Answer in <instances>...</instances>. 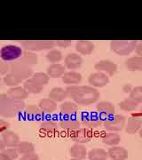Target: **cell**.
Listing matches in <instances>:
<instances>
[{"label": "cell", "mask_w": 142, "mask_h": 160, "mask_svg": "<svg viewBox=\"0 0 142 160\" xmlns=\"http://www.w3.org/2000/svg\"><path fill=\"white\" fill-rule=\"evenodd\" d=\"M68 97L80 106H89L99 101L100 92L91 86H68L66 88Z\"/></svg>", "instance_id": "6da1fadb"}, {"label": "cell", "mask_w": 142, "mask_h": 160, "mask_svg": "<svg viewBox=\"0 0 142 160\" xmlns=\"http://www.w3.org/2000/svg\"><path fill=\"white\" fill-rule=\"evenodd\" d=\"M24 102L14 101L6 95L0 103V116L3 118H14L25 109Z\"/></svg>", "instance_id": "7a4b0ae2"}, {"label": "cell", "mask_w": 142, "mask_h": 160, "mask_svg": "<svg viewBox=\"0 0 142 160\" xmlns=\"http://www.w3.org/2000/svg\"><path fill=\"white\" fill-rule=\"evenodd\" d=\"M137 44L135 40H113L110 42V49L119 56H128L135 50Z\"/></svg>", "instance_id": "3957f363"}, {"label": "cell", "mask_w": 142, "mask_h": 160, "mask_svg": "<svg viewBox=\"0 0 142 160\" xmlns=\"http://www.w3.org/2000/svg\"><path fill=\"white\" fill-rule=\"evenodd\" d=\"M25 51L38 52L51 50L55 46V41L52 40H22L20 42Z\"/></svg>", "instance_id": "277c9868"}, {"label": "cell", "mask_w": 142, "mask_h": 160, "mask_svg": "<svg viewBox=\"0 0 142 160\" xmlns=\"http://www.w3.org/2000/svg\"><path fill=\"white\" fill-rule=\"evenodd\" d=\"M23 54V50L22 47L16 45H7L4 46L0 49V58L4 62H13L16 60L22 58Z\"/></svg>", "instance_id": "5b68a950"}, {"label": "cell", "mask_w": 142, "mask_h": 160, "mask_svg": "<svg viewBox=\"0 0 142 160\" xmlns=\"http://www.w3.org/2000/svg\"><path fill=\"white\" fill-rule=\"evenodd\" d=\"M126 118L123 115H114L113 117L103 121V126L108 132H119L125 127Z\"/></svg>", "instance_id": "8992f818"}, {"label": "cell", "mask_w": 142, "mask_h": 160, "mask_svg": "<svg viewBox=\"0 0 142 160\" xmlns=\"http://www.w3.org/2000/svg\"><path fill=\"white\" fill-rule=\"evenodd\" d=\"M10 72L18 76L23 81L30 78L34 74L33 69L22 62H13L10 63Z\"/></svg>", "instance_id": "52a82bcc"}, {"label": "cell", "mask_w": 142, "mask_h": 160, "mask_svg": "<svg viewBox=\"0 0 142 160\" xmlns=\"http://www.w3.org/2000/svg\"><path fill=\"white\" fill-rule=\"evenodd\" d=\"M103 118L100 115L95 112H86L82 117V122L81 124L85 126V128H96L101 126L103 124Z\"/></svg>", "instance_id": "ba28073f"}, {"label": "cell", "mask_w": 142, "mask_h": 160, "mask_svg": "<svg viewBox=\"0 0 142 160\" xmlns=\"http://www.w3.org/2000/svg\"><path fill=\"white\" fill-rule=\"evenodd\" d=\"M94 69H96L98 72H101V73L108 75V77H111L117 72L118 67L115 63L109 60H101L95 63Z\"/></svg>", "instance_id": "9c48e42d"}, {"label": "cell", "mask_w": 142, "mask_h": 160, "mask_svg": "<svg viewBox=\"0 0 142 160\" xmlns=\"http://www.w3.org/2000/svg\"><path fill=\"white\" fill-rule=\"evenodd\" d=\"M96 112L102 118L103 120L108 119L115 115V108L111 102L107 101H101L97 103Z\"/></svg>", "instance_id": "30bf717a"}, {"label": "cell", "mask_w": 142, "mask_h": 160, "mask_svg": "<svg viewBox=\"0 0 142 160\" xmlns=\"http://www.w3.org/2000/svg\"><path fill=\"white\" fill-rule=\"evenodd\" d=\"M82 65H83V58L78 53L76 52L68 53L64 58V66L68 70L76 71V69H80Z\"/></svg>", "instance_id": "8fae6325"}, {"label": "cell", "mask_w": 142, "mask_h": 160, "mask_svg": "<svg viewBox=\"0 0 142 160\" xmlns=\"http://www.w3.org/2000/svg\"><path fill=\"white\" fill-rule=\"evenodd\" d=\"M89 86H92L94 88H100L104 87L109 83V77L108 75L101 73V72H94L91 73L88 78Z\"/></svg>", "instance_id": "7c38bea8"}, {"label": "cell", "mask_w": 142, "mask_h": 160, "mask_svg": "<svg viewBox=\"0 0 142 160\" xmlns=\"http://www.w3.org/2000/svg\"><path fill=\"white\" fill-rule=\"evenodd\" d=\"M59 124L52 119H46L41 122L39 126V132L45 136H52L59 130Z\"/></svg>", "instance_id": "4fadbf2b"}, {"label": "cell", "mask_w": 142, "mask_h": 160, "mask_svg": "<svg viewBox=\"0 0 142 160\" xmlns=\"http://www.w3.org/2000/svg\"><path fill=\"white\" fill-rule=\"evenodd\" d=\"M91 137H92L91 132L85 127L75 130L71 135L72 140L75 142L78 143V144H85V143L89 142L91 141Z\"/></svg>", "instance_id": "5bb4252c"}, {"label": "cell", "mask_w": 142, "mask_h": 160, "mask_svg": "<svg viewBox=\"0 0 142 160\" xmlns=\"http://www.w3.org/2000/svg\"><path fill=\"white\" fill-rule=\"evenodd\" d=\"M59 126L67 131H75L80 128L81 122L76 116L75 117H61L59 122Z\"/></svg>", "instance_id": "9a60e30c"}, {"label": "cell", "mask_w": 142, "mask_h": 160, "mask_svg": "<svg viewBox=\"0 0 142 160\" xmlns=\"http://www.w3.org/2000/svg\"><path fill=\"white\" fill-rule=\"evenodd\" d=\"M78 111V105L71 101H65L60 106V114L61 117H75Z\"/></svg>", "instance_id": "2e32d148"}, {"label": "cell", "mask_w": 142, "mask_h": 160, "mask_svg": "<svg viewBox=\"0 0 142 160\" xmlns=\"http://www.w3.org/2000/svg\"><path fill=\"white\" fill-rule=\"evenodd\" d=\"M63 84L67 86H78L82 82V75L79 72L75 70H68L66 71L61 78Z\"/></svg>", "instance_id": "e0dca14e"}, {"label": "cell", "mask_w": 142, "mask_h": 160, "mask_svg": "<svg viewBox=\"0 0 142 160\" xmlns=\"http://www.w3.org/2000/svg\"><path fill=\"white\" fill-rule=\"evenodd\" d=\"M2 140L6 148H17L19 143L21 142L20 137L17 133L9 130L2 132Z\"/></svg>", "instance_id": "ac0fdd59"}, {"label": "cell", "mask_w": 142, "mask_h": 160, "mask_svg": "<svg viewBox=\"0 0 142 160\" xmlns=\"http://www.w3.org/2000/svg\"><path fill=\"white\" fill-rule=\"evenodd\" d=\"M76 51L80 55H90L94 51V44L89 40H79L75 45Z\"/></svg>", "instance_id": "d6986e66"}, {"label": "cell", "mask_w": 142, "mask_h": 160, "mask_svg": "<svg viewBox=\"0 0 142 160\" xmlns=\"http://www.w3.org/2000/svg\"><path fill=\"white\" fill-rule=\"evenodd\" d=\"M108 158L112 160H126L128 158V150L122 146H112L108 150Z\"/></svg>", "instance_id": "ffe728a7"}, {"label": "cell", "mask_w": 142, "mask_h": 160, "mask_svg": "<svg viewBox=\"0 0 142 160\" xmlns=\"http://www.w3.org/2000/svg\"><path fill=\"white\" fill-rule=\"evenodd\" d=\"M28 92L24 89V87L22 86H16V87H12L8 91L6 95L9 98H11L14 101H20V102H24L27 98L28 97Z\"/></svg>", "instance_id": "44dd1931"}, {"label": "cell", "mask_w": 142, "mask_h": 160, "mask_svg": "<svg viewBox=\"0 0 142 160\" xmlns=\"http://www.w3.org/2000/svg\"><path fill=\"white\" fill-rule=\"evenodd\" d=\"M38 107L44 114H52L58 109V105L56 102L50 98H44L40 100Z\"/></svg>", "instance_id": "7402d4cb"}, {"label": "cell", "mask_w": 142, "mask_h": 160, "mask_svg": "<svg viewBox=\"0 0 142 160\" xmlns=\"http://www.w3.org/2000/svg\"><path fill=\"white\" fill-rule=\"evenodd\" d=\"M142 120L138 118L131 117L126 121L125 124V132L128 134H135L141 129Z\"/></svg>", "instance_id": "603a6c76"}, {"label": "cell", "mask_w": 142, "mask_h": 160, "mask_svg": "<svg viewBox=\"0 0 142 160\" xmlns=\"http://www.w3.org/2000/svg\"><path fill=\"white\" fill-rule=\"evenodd\" d=\"M87 149L83 144L76 143L69 149V156L71 158L78 160H84L87 157Z\"/></svg>", "instance_id": "cb8c5ba5"}, {"label": "cell", "mask_w": 142, "mask_h": 160, "mask_svg": "<svg viewBox=\"0 0 142 160\" xmlns=\"http://www.w3.org/2000/svg\"><path fill=\"white\" fill-rule=\"evenodd\" d=\"M66 71L67 70L64 65L61 63H55V64H51L47 68L46 74L49 76L50 78H62V76Z\"/></svg>", "instance_id": "d4e9b609"}, {"label": "cell", "mask_w": 142, "mask_h": 160, "mask_svg": "<svg viewBox=\"0 0 142 160\" xmlns=\"http://www.w3.org/2000/svg\"><path fill=\"white\" fill-rule=\"evenodd\" d=\"M125 68L129 71H142V57L131 56L125 60Z\"/></svg>", "instance_id": "484cf974"}, {"label": "cell", "mask_w": 142, "mask_h": 160, "mask_svg": "<svg viewBox=\"0 0 142 160\" xmlns=\"http://www.w3.org/2000/svg\"><path fill=\"white\" fill-rule=\"evenodd\" d=\"M48 96L54 102H65V100L68 98V93L66 92V89H64L61 86H57V87H53L51 91L49 92Z\"/></svg>", "instance_id": "4316f807"}, {"label": "cell", "mask_w": 142, "mask_h": 160, "mask_svg": "<svg viewBox=\"0 0 142 160\" xmlns=\"http://www.w3.org/2000/svg\"><path fill=\"white\" fill-rule=\"evenodd\" d=\"M101 141L104 144L108 146H117L121 142V136L117 132H104L101 136Z\"/></svg>", "instance_id": "83f0119b"}, {"label": "cell", "mask_w": 142, "mask_h": 160, "mask_svg": "<svg viewBox=\"0 0 142 160\" xmlns=\"http://www.w3.org/2000/svg\"><path fill=\"white\" fill-rule=\"evenodd\" d=\"M24 112L28 119L31 120L42 119L44 116V113L42 112L39 107L36 105H28L27 107H25Z\"/></svg>", "instance_id": "f1b7e54d"}, {"label": "cell", "mask_w": 142, "mask_h": 160, "mask_svg": "<svg viewBox=\"0 0 142 160\" xmlns=\"http://www.w3.org/2000/svg\"><path fill=\"white\" fill-rule=\"evenodd\" d=\"M88 159L89 160H108V151L103 149L96 148L91 149L88 153Z\"/></svg>", "instance_id": "f546056e"}, {"label": "cell", "mask_w": 142, "mask_h": 160, "mask_svg": "<svg viewBox=\"0 0 142 160\" xmlns=\"http://www.w3.org/2000/svg\"><path fill=\"white\" fill-rule=\"evenodd\" d=\"M118 106H119L121 110L126 111V112H131V111H133L138 108L139 103L129 96L128 98H125V100H123L122 102H120Z\"/></svg>", "instance_id": "4dcf8cb0"}, {"label": "cell", "mask_w": 142, "mask_h": 160, "mask_svg": "<svg viewBox=\"0 0 142 160\" xmlns=\"http://www.w3.org/2000/svg\"><path fill=\"white\" fill-rule=\"evenodd\" d=\"M22 62L28 65V66H34L38 63V56L34 52L25 51L23 52L22 56Z\"/></svg>", "instance_id": "1f68e13d"}, {"label": "cell", "mask_w": 142, "mask_h": 160, "mask_svg": "<svg viewBox=\"0 0 142 160\" xmlns=\"http://www.w3.org/2000/svg\"><path fill=\"white\" fill-rule=\"evenodd\" d=\"M23 87H24V89L26 91L28 92V93H33V94L39 93L44 89V87L38 86L31 78L25 80V82L23 83Z\"/></svg>", "instance_id": "d6a6232c"}, {"label": "cell", "mask_w": 142, "mask_h": 160, "mask_svg": "<svg viewBox=\"0 0 142 160\" xmlns=\"http://www.w3.org/2000/svg\"><path fill=\"white\" fill-rule=\"evenodd\" d=\"M3 83L6 86H9V87H16V86H20V84H22L23 82L22 79H21L18 76L14 75L13 73L9 72L8 74L4 76L3 78Z\"/></svg>", "instance_id": "836d02e7"}, {"label": "cell", "mask_w": 142, "mask_h": 160, "mask_svg": "<svg viewBox=\"0 0 142 160\" xmlns=\"http://www.w3.org/2000/svg\"><path fill=\"white\" fill-rule=\"evenodd\" d=\"M46 60L51 64L60 63L63 60V54L58 49H51L46 53Z\"/></svg>", "instance_id": "e575fe53"}, {"label": "cell", "mask_w": 142, "mask_h": 160, "mask_svg": "<svg viewBox=\"0 0 142 160\" xmlns=\"http://www.w3.org/2000/svg\"><path fill=\"white\" fill-rule=\"evenodd\" d=\"M16 149H17L19 154L22 155V156L35 152L34 144L30 142H21L19 143Z\"/></svg>", "instance_id": "d590c367"}, {"label": "cell", "mask_w": 142, "mask_h": 160, "mask_svg": "<svg viewBox=\"0 0 142 160\" xmlns=\"http://www.w3.org/2000/svg\"><path fill=\"white\" fill-rule=\"evenodd\" d=\"M31 78L34 80L38 86H42V87H45L46 85H48V83L50 81L49 76L45 72H36L31 77Z\"/></svg>", "instance_id": "8d00e7d4"}, {"label": "cell", "mask_w": 142, "mask_h": 160, "mask_svg": "<svg viewBox=\"0 0 142 160\" xmlns=\"http://www.w3.org/2000/svg\"><path fill=\"white\" fill-rule=\"evenodd\" d=\"M5 160H15L19 157V152L16 148H7L2 151Z\"/></svg>", "instance_id": "74e56055"}, {"label": "cell", "mask_w": 142, "mask_h": 160, "mask_svg": "<svg viewBox=\"0 0 142 160\" xmlns=\"http://www.w3.org/2000/svg\"><path fill=\"white\" fill-rule=\"evenodd\" d=\"M130 97L138 103H142V86L133 87L130 93Z\"/></svg>", "instance_id": "f35d334b"}, {"label": "cell", "mask_w": 142, "mask_h": 160, "mask_svg": "<svg viewBox=\"0 0 142 160\" xmlns=\"http://www.w3.org/2000/svg\"><path fill=\"white\" fill-rule=\"evenodd\" d=\"M10 72V64L4 61H0V76H6Z\"/></svg>", "instance_id": "ab89813d"}, {"label": "cell", "mask_w": 142, "mask_h": 160, "mask_svg": "<svg viewBox=\"0 0 142 160\" xmlns=\"http://www.w3.org/2000/svg\"><path fill=\"white\" fill-rule=\"evenodd\" d=\"M55 45H57L61 48L66 49L72 45V41L71 40H57L55 41Z\"/></svg>", "instance_id": "60d3db41"}, {"label": "cell", "mask_w": 142, "mask_h": 160, "mask_svg": "<svg viewBox=\"0 0 142 160\" xmlns=\"http://www.w3.org/2000/svg\"><path fill=\"white\" fill-rule=\"evenodd\" d=\"M20 160H39V156L37 154L36 152L33 153H28V154L23 155Z\"/></svg>", "instance_id": "b9f144b4"}, {"label": "cell", "mask_w": 142, "mask_h": 160, "mask_svg": "<svg viewBox=\"0 0 142 160\" xmlns=\"http://www.w3.org/2000/svg\"><path fill=\"white\" fill-rule=\"evenodd\" d=\"M9 124L8 122H6V120L0 119V132H5L8 129Z\"/></svg>", "instance_id": "7bdbcfd3"}, {"label": "cell", "mask_w": 142, "mask_h": 160, "mask_svg": "<svg viewBox=\"0 0 142 160\" xmlns=\"http://www.w3.org/2000/svg\"><path fill=\"white\" fill-rule=\"evenodd\" d=\"M135 52H136L137 56L142 57V42H140L137 44L136 47H135Z\"/></svg>", "instance_id": "ee69618b"}, {"label": "cell", "mask_w": 142, "mask_h": 160, "mask_svg": "<svg viewBox=\"0 0 142 160\" xmlns=\"http://www.w3.org/2000/svg\"><path fill=\"white\" fill-rule=\"evenodd\" d=\"M132 88H133V87L131 86V85H130V84H126V85H125V86H123V91L125 92L131 93Z\"/></svg>", "instance_id": "f6af8a7d"}, {"label": "cell", "mask_w": 142, "mask_h": 160, "mask_svg": "<svg viewBox=\"0 0 142 160\" xmlns=\"http://www.w3.org/2000/svg\"><path fill=\"white\" fill-rule=\"evenodd\" d=\"M6 145H5V143L3 142V140L2 139H0V152H2L4 149H6Z\"/></svg>", "instance_id": "bcb514c9"}, {"label": "cell", "mask_w": 142, "mask_h": 160, "mask_svg": "<svg viewBox=\"0 0 142 160\" xmlns=\"http://www.w3.org/2000/svg\"><path fill=\"white\" fill-rule=\"evenodd\" d=\"M6 94H2V93H0V103L2 102V101L5 99V97H6Z\"/></svg>", "instance_id": "7dc6e473"}, {"label": "cell", "mask_w": 142, "mask_h": 160, "mask_svg": "<svg viewBox=\"0 0 142 160\" xmlns=\"http://www.w3.org/2000/svg\"><path fill=\"white\" fill-rule=\"evenodd\" d=\"M139 135H140V137L142 139V127H141V129H140V130L139 131Z\"/></svg>", "instance_id": "c3c4849f"}, {"label": "cell", "mask_w": 142, "mask_h": 160, "mask_svg": "<svg viewBox=\"0 0 142 160\" xmlns=\"http://www.w3.org/2000/svg\"><path fill=\"white\" fill-rule=\"evenodd\" d=\"M0 160H5V159H4V157H3V154H2V152H0Z\"/></svg>", "instance_id": "681fc988"}, {"label": "cell", "mask_w": 142, "mask_h": 160, "mask_svg": "<svg viewBox=\"0 0 142 160\" xmlns=\"http://www.w3.org/2000/svg\"><path fill=\"white\" fill-rule=\"evenodd\" d=\"M2 81H3V80H2V78H0V85H1V83H2Z\"/></svg>", "instance_id": "f907efd6"}, {"label": "cell", "mask_w": 142, "mask_h": 160, "mask_svg": "<svg viewBox=\"0 0 142 160\" xmlns=\"http://www.w3.org/2000/svg\"><path fill=\"white\" fill-rule=\"evenodd\" d=\"M140 110L142 111V104H141V107H140Z\"/></svg>", "instance_id": "816d5d0a"}, {"label": "cell", "mask_w": 142, "mask_h": 160, "mask_svg": "<svg viewBox=\"0 0 142 160\" xmlns=\"http://www.w3.org/2000/svg\"><path fill=\"white\" fill-rule=\"evenodd\" d=\"M71 160H78V159H75V158H72V159Z\"/></svg>", "instance_id": "f5cc1de1"}]
</instances>
